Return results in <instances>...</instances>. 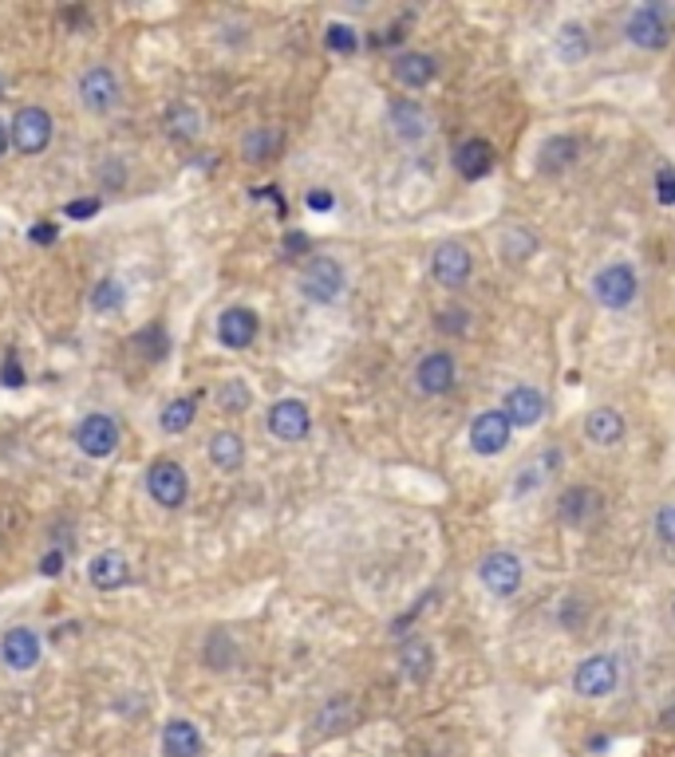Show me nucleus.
I'll list each match as a JSON object with an SVG mask.
<instances>
[{
	"instance_id": "a878e982",
	"label": "nucleus",
	"mask_w": 675,
	"mask_h": 757,
	"mask_svg": "<svg viewBox=\"0 0 675 757\" xmlns=\"http://www.w3.org/2000/svg\"><path fill=\"white\" fill-rule=\"evenodd\" d=\"M399 667H403V674L411 683L423 686L435 674V651H431L426 639H407L403 651H399Z\"/></svg>"
},
{
	"instance_id": "e433bc0d",
	"label": "nucleus",
	"mask_w": 675,
	"mask_h": 757,
	"mask_svg": "<svg viewBox=\"0 0 675 757\" xmlns=\"http://www.w3.org/2000/svg\"><path fill=\"white\" fill-rule=\"evenodd\" d=\"M435 328H438V332H443V335H467V328H470V312H467V308H438Z\"/></svg>"
},
{
	"instance_id": "412c9836",
	"label": "nucleus",
	"mask_w": 675,
	"mask_h": 757,
	"mask_svg": "<svg viewBox=\"0 0 675 757\" xmlns=\"http://www.w3.org/2000/svg\"><path fill=\"white\" fill-rule=\"evenodd\" d=\"M455 170L467 182H482V178L494 170V146L486 138H467V143L455 146Z\"/></svg>"
},
{
	"instance_id": "de8ad7c7",
	"label": "nucleus",
	"mask_w": 675,
	"mask_h": 757,
	"mask_svg": "<svg viewBox=\"0 0 675 757\" xmlns=\"http://www.w3.org/2000/svg\"><path fill=\"white\" fill-rule=\"evenodd\" d=\"M672 620H675V603H672Z\"/></svg>"
},
{
	"instance_id": "423d86ee",
	"label": "nucleus",
	"mask_w": 675,
	"mask_h": 757,
	"mask_svg": "<svg viewBox=\"0 0 675 757\" xmlns=\"http://www.w3.org/2000/svg\"><path fill=\"white\" fill-rule=\"evenodd\" d=\"M628 32V40L636 48H644V52H664L667 44H672V24H667V9L664 4H644V9H636L624 24Z\"/></svg>"
},
{
	"instance_id": "79ce46f5",
	"label": "nucleus",
	"mask_w": 675,
	"mask_h": 757,
	"mask_svg": "<svg viewBox=\"0 0 675 757\" xmlns=\"http://www.w3.org/2000/svg\"><path fill=\"white\" fill-rule=\"evenodd\" d=\"M40 572H44V576H60V572H63V552H48V557L40 561Z\"/></svg>"
},
{
	"instance_id": "37998d69",
	"label": "nucleus",
	"mask_w": 675,
	"mask_h": 757,
	"mask_svg": "<svg viewBox=\"0 0 675 757\" xmlns=\"http://www.w3.org/2000/svg\"><path fill=\"white\" fill-rule=\"evenodd\" d=\"M285 249H289V257H301V253L309 249V237H304V233H289V237H285Z\"/></svg>"
},
{
	"instance_id": "c85d7f7f",
	"label": "nucleus",
	"mask_w": 675,
	"mask_h": 757,
	"mask_svg": "<svg viewBox=\"0 0 675 757\" xmlns=\"http://www.w3.org/2000/svg\"><path fill=\"white\" fill-rule=\"evenodd\" d=\"M197 418V399H170L167 406H162V415H158V423H162V430L167 435H186L190 426H194Z\"/></svg>"
},
{
	"instance_id": "1a4fd4ad",
	"label": "nucleus",
	"mask_w": 675,
	"mask_h": 757,
	"mask_svg": "<svg viewBox=\"0 0 675 757\" xmlns=\"http://www.w3.org/2000/svg\"><path fill=\"white\" fill-rule=\"evenodd\" d=\"M75 447L87 457H111L119 450V423L111 415H104V411L80 418V426H75Z\"/></svg>"
},
{
	"instance_id": "a19ab883",
	"label": "nucleus",
	"mask_w": 675,
	"mask_h": 757,
	"mask_svg": "<svg viewBox=\"0 0 675 757\" xmlns=\"http://www.w3.org/2000/svg\"><path fill=\"white\" fill-rule=\"evenodd\" d=\"M304 202H309V209H312V213H328V209L336 206V197L328 194V190H312V194L304 197Z\"/></svg>"
},
{
	"instance_id": "4468645a",
	"label": "nucleus",
	"mask_w": 675,
	"mask_h": 757,
	"mask_svg": "<svg viewBox=\"0 0 675 757\" xmlns=\"http://www.w3.org/2000/svg\"><path fill=\"white\" fill-rule=\"evenodd\" d=\"M502 415L509 418V426H518V430H526V426H538L541 418H545V394H541L538 387H530V383L509 387L506 399H502Z\"/></svg>"
},
{
	"instance_id": "c9c22d12",
	"label": "nucleus",
	"mask_w": 675,
	"mask_h": 757,
	"mask_svg": "<svg viewBox=\"0 0 675 757\" xmlns=\"http://www.w3.org/2000/svg\"><path fill=\"white\" fill-rule=\"evenodd\" d=\"M324 48L336 56H352L355 48H360V32H355L352 24H328V28H324Z\"/></svg>"
},
{
	"instance_id": "5701e85b",
	"label": "nucleus",
	"mask_w": 675,
	"mask_h": 757,
	"mask_svg": "<svg viewBox=\"0 0 675 757\" xmlns=\"http://www.w3.org/2000/svg\"><path fill=\"white\" fill-rule=\"evenodd\" d=\"M206 454L221 474H238L245 466V438L238 430H214L206 442Z\"/></svg>"
},
{
	"instance_id": "b1692460",
	"label": "nucleus",
	"mask_w": 675,
	"mask_h": 757,
	"mask_svg": "<svg viewBox=\"0 0 675 757\" xmlns=\"http://www.w3.org/2000/svg\"><path fill=\"white\" fill-rule=\"evenodd\" d=\"M596 509H601V493L589 486H569L557 498V517L565 521V525H584L589 517H596Z\"/></svg>"
},
{
	"instance_id": "c03bdc74",
	"label": "nucleus",
	"mask_w": 675,
	"mask_h": 757,
	"mask_svg": "<svg viewBox=\"0 0 675 757\" xmlns=\"http://www.w3.org/2000/svg\"><path fill=\"white\" fill-rule=\"evenodd\" d=\"M28 237L36 241V245H48V241H56V225H36Z\"/></svg>"
},
{
	"instance_id": "9b49d317",
	"label": "nucleus",
	"mask_w": 675,
	"mask_h": 757,
	"mask_svg": "<svg viewBox=\"0 0 675 757\" xmlns=\"http://www.w3.org/2000/svg\"><path fill=\"white\" fill-rule=\"evenodd\" d=\"M479 581L486 584V591H494L498 600H506V596H514V591L521 588V561L506 549L486 552L479 564Z\"/></svg>"
},
{
	"instance_id": "ddd939ff",
	"label": "nucleus",
	"mask_w": 675,
	"mask_h": 757,
	"mask_svg": "<svg viewBox=\"0 0 675 757\" xmlns=\"http://www.w3.org/2000/svg\"><path fill=\"white\" fill-rule=\"evenodd\" d=\"M455 375H458L455 355H450V352H426L423 359L415 364V391L438 399V394H447L450 387H455Z\"/></svg>"
},
{
	"instance_id": "f257e3e1",
	"label": "nucleus",
	"mask_w": 675,
	"mask_h": 757,
	"mask_svg": "<svg viewBox=\"0 0 675 757\" xmlns=\"http://www.w3.org/2000/svg\"><path fill=\"white\" fill-rule=\"evenodd\" d=\"M52 135H56L52 114L44 111V107L28 103V107H21V111L12 114V123H9V143L16 146V150H21L24 158L44 155V150L52 146Z\"/></svg>"
},
{
	"instance_id": "20e7f679",
	"label": "nucleus",
	"mask_w": 675,
	"mask_h": 757,
	"mask_svg": "<svg viewBox=\"0 0 675 757\" xmlns=\"http://www.w3.org/2000/svg\"><path fill=\"white\" fill-rule=\"evenodd\" d=\"M636 292H640V277H636V269L632 265H624V260L604 265V269L592 277V296H596L601 308L624 312L636 301Z\"/></svg>"
},
{
	"instance_id": "58836bf2",
	"label": "nucleus",
	"mask_w": 675,
	"mask_h": 757,
	"mask_svg": "<svg viewBox=\"0 0 675 757\" xmlns=\"http://www.w3.org/2000/svg\"><path fill=\"white\" fill-rule=\"evenodd\" d=\"M655 197H660V206H675V167L655 170Z\"/></svg>"
},
{
	"instance_id": "473e14b6",
	"label": "nucleus",
	"mask_w": 675,
	"mask_h": 757,
	"mask_svg": "<svg viewBox=\"0 0 675 757\" xmlns=\"http://www.w3.org/2000/svg\"><path fill=\"white\" fill-rule=\"evenodd\" d=\"M92 308L95 312H104V316H111V312H123V304H126V289H123V281H114V277H104V281L95 284L92 289Z\"/></svg>"
},
{
	"instance_id": "6ab92c4d",
	"label": "nucleus",
	"mask_w": 675,
	"mask_h": 757,
	"mask_svg": "<svg viewBox=\"0 0 675 757\" xmlns=\"http://www.w3.org/2000/svg\"><path fill=\"white\" fill-rule=\"evenodd\" d=\"M126 581H131V561L123 552H99L87 564V584L99 591H119Z\"/></svg>"
},
{
	"instance_id": "a211bd4d",
	"label": "nucleus",
	"mask_w": 675,
	"mask_h": 757,
	"mask_svg": "<svg viewBox=\"0 0 675 757\" xmlns=\"http://www.w3.org/2000/svg\"><path fill=\"white\" fill-rule=\"evenodd\" d=\"M391 75L407 87V91H423V87L438 75V63H435V56H426V52H399L391 60Z\"/></svg>"
},
{
	"instance_id": "2f4dec72",
	"label": "nucleus",
	"mask_w": 675,
	"mask_h": 757,
	"mask_svg": "<svg viewBox=\"0 0 675 757\" xmlns=\"http://www.w3.org/2000/svg\"><path fill=\"white\" fill-rule=\"evenodd\" d=\"M352 722H355L352 698H333V703L316 715V730H321V734H340V730H348Z\"/></svg>"
},
{
	"instance_id": "f704fd0d",
	"label": "nucleus",
	"mask_w": 675,
	"mask_h": 757,
	"mask_svg": "<svg viewBox=\"0 0 675 757\" xmlns=\"http://www.w3.org/2000/svg\"><path fill=\"white\" fill-rule=\"evenodd\" d=\"M206 663L214 667V671H226V667L238 663V647H233V639H229L226 632H214L206 639Z\"/></svg>"
},
{
	"instance_id": "f8f14e48",
	"label": "nucleus",
	"mask_w": 675,
	"mask_h": 757,
	"mask_svg": "<svg viewBox=\"0 0 675 757\" xmlns=\"http://www.w3.org/2000/svg\"><path fill=\"white\" fill-rule=\"evenodd\" d=\"M509 438H514V426L502 415V406L498 411H482V415L470 423V450L482 457L502 454V450L509 447Z\"/></svg>"
},
{
	"instance_id": "4be33fe9",
	"label": "nucleus",
	"mask_w": 675,
	"mask_h": 757,
	"mask_svg": "<svg viewBox=\"0 0 675 757\" xmlns=\"http://www.w3.org/2000/svg\"><path fill=\"white\" fill-rule=\"evenodd\" d=\"M202 749H206L202 730L190 718H170L162 727V754L167 757H202Z\"/></svg>"
},
{
	"instance_id": "6e6552de",
	"label": "nucleus",
	"mask_w": 675,
	"mask_h": 757,
	"mask_svg": "<svg viewBox=\"0 0 675 757\" xmlns=\"http://www.w3.org/2000/svg\"><path fill=\"white\" fill-rule=\"evenodd\" d=\"M431 272L443 289H462L474 272V253L462 245V241H443L435 253H431Z\"/></svg>"
},
{
	"instance_id": "0eeeda50",
	"label": "nucleus",
	"mask_w": 675,
	"mask_h": 757,
	"mask_svg": "<svg viewBox=\"0 0 675 757\" xmlns=\"http://www.w3.org/2000/svg\"><path fill=\"white\" fill-rule=\"evenodd\" d=\"M620 683V663L613 655H589L581 667L572 671V691L581 698H608Z\"/></svg>"
},
{
	"instance_id": "393cba45",
	"label": "nucleus",
	"mask_w": 675,
	"mask_h": 757,
	"mask_svg": "<svg viewBox=\"0 0 675 757\" xmlns=\"http://www.w3.org/2000/svg\"><path fill=\"white\" fill-rule=\"evenodd\" d=\"M538 167L545 170V174H562V170H569L577 158H581V143L572 135H550L545 143H541L538 150Z\"/></svg>"
},
{
	"instance_id": "f03ea898",
	"label": "nucleus",
	"mask_w": 675,
	"mask_h": 757,
	"mask_svg": "<svg viewBox=\"0 0 675 757\" xmlns=\"http://www.w3.org/2000/svg\"><path fill=\"white\" fill-rule=\"evenodd\" d=\"M146 493L162 509H182L190 498V474L186 466H178L174 457H155L146 469Z\"/></svg>"
},
{
	"instance_id": "dca6fc26",
	"label": "nucleus",
	"mask_w": 675,
	"mask_h": 757,
	"mask_svg": "<svg viewBox=\"0 0 675 757\" xmlns=\"http://www.w3.org/2000/svg\"><path fill=\"white\" fill-rule=\"evenodd\" d=\"M40 655L44 644L32 627H9L4 639H0V659H4L9 671H32V667L40 663Z\"/></svg>"
},
{
	"instance_id": "39448f33",
	"label": "nucleus",
	"mask_w": 675,
	"mask_h": 757,
	"mask_svg": "<svg viewBox=\"0 0 675 757\" xmlns=\"http://www.w3.org/2000/svg\"><path fill=\"white\" fill-rule=\"evenodd\" d=\"M343 284H348V277H343V265L336 257H312L301 269V292L312 304L340 301Z\"/></svg>"
},
{
	"instance_id": "aec40b11",
	"label": "nucleus",
	"mask_w": 675,
	"mask_h": 757,
	"mask_svg": "<svg viewBox=\"0 0 675 757\" xmlns=\"http://www.w3.org/2000/svg\"><path fill=\"white\" fill-rule=\"evenodd\" d=\"M387 123H391V135L395 138H403V143H419V138H426V111L415 103V99H395L391 107H387Z\"/></svg>"
},
{
	"instance_id": "49530a36",
	"label": "nucleus",
	"mask_w": 675,
	"mask_h": 757,
	"mask_svg": "<svg viewBox=\"0 0 675 757\" xmlns=\"http://www.w3.org/2000/svg\"><path fill=\"white\" fill-rule=\"evenodd\" d=\"M9 123H4V119H0V158H4V150H9Z\"/></svg>"
},
{
	"instance_id": "7ed1b4c3",
	"label": "nucleus",
	"mask_w": 675,
	"mask_h": 757,
	"mask_svg": "<svg viewBox=\"0 0 675 757\" xmlns=\"http://www.w3.org/2000/svg\"><path fill=\"white\" fill-rule=\"evenodd\" d=\"M75 99L84 107L87 114H111L123 99V84H119V75L107 68V63H95L80 75V84H75Z\"/></svg>"
},
{
	"instance_id": "4c0bfd02",
	"label": "nucleus",
	"mask_w": 675,
	"mask_h": 757,
	"mask_svg": "<svg viewBox=\"0 0 675 757\" xmlns=\"http://www.w3.org/2000/svg\"><path fill=\"white\" fill-rule=\"evenodd\" d=\"M655 537L664 549H675V501L660 505V513H655Z\"/></svg>"
},
{
	"instance_id": "72a5a7b5",
	"label": "nucleus",
	"mask_w": 675,
	"mask_h": 757,
	"mask_svg": "<svg viewBox=\"0 0 675 757\" xmlns=\"http://www.w3.org/2000/svg\"><path fill=\"white\" fill-rule=\"evenodd\" d=\"M502 253H506L509 265H514V260H526L530 253H538V237H533L526 225H514L502 233Z\"/></svg>"
},
{
	"instance_id": "2eb2a0df",
	"label": "nucleus",
	"mask_w": 675,
	"mask_h": 757,
	"mask_svg": "<svg viewBox=\"0 0 675 757\" xmlns=\"http://www.w3.org/2000/svg\"><path fill=\"white\" fill-rule=\"evenodd\" d=\"M257 332H261V320L253 308H226L218 316V343L221 347H229V352H245V347H253Z\"/></svg>"
},
{
	"instance_id": "7c9ffc66",
	"label": "nucleus",
	"mask_w": 675,
	"mask_h": 757,
	"mask_svg": "<svg viewBox=\"0 0 675 757\" xmlns=\"http://www.w3.org/2000/svg\"><path fill=\"white\" fill-rule=\"evenodd\" d=\"M557 56L565 63H581L589 56V32H584V24L577 21L562 24V32H557Z\"/></svg>"
},
{
	"instance_id": "c756f323",
	"label": "nucleus",
	"mask_w": 675,
	"mask_h": 757,
	"mask_svg": "<svg viewBox=\"0 0 675 757\" xmlns=\"http://www.w3.org/2000/svg\"><path fill=\"white\" fill-rule=\"evenodd\" d=\"M214 403H218V411H226V415H245L253 403V391L245 379H226V383H218V391H214Z\"/></svg>"
},
{
	"instance_id": "bb28decb",
	"label": "nucleus",
	"mask_w": 675,
	"mask_h": 757,
	"mask_svg": "<svg viewBox=\"0 0 675 757\" xmlns=\"http://www.w3.org/2000/svg\"><path fill=\"white\" fill-rule=\"evenodd\" d=\"M281 146H285L281 131H273V126H253L250 135L241 138V158H245V162H273Z\"/></svg>"
},
{
	"instance_id": "cd10ccee",
	"label": "nucleus",
	"mask_w": 675,
	"mask_h": 757,
	"mask_svg": "<svg viewBox=\"0 0 675 757\" xmlns=\"http://www.w3.org/2000/svg\"><path fill=\"white\" fill-rule=\"evenodd\" d=\"M162 126H167V135L178 138V143H194L202 135V111L194 103H174L167 111V119H162Z\"/></svg>"
},
{
	"instance_id": "ea45409f",
	"label": "nucleus",
	"mask_w": 675,
	"mask_h": 757,
	"mask_svg": "<svg viewBox=\"0 0 675 757\" xmlns=\"http://www.w3.org/2000/svg\"><path fill=\"white\" fill-rule=\"evenodd\" d=\"M72 221H84V218H95L99 213V197H80V202H68V209H63Z\"/></svg>"
},
{
	"instance_id": "a18cd8bd",
	"label": "nucleus",
	"mask_w": 675,
	"mask_h": 757,
	"mask_svg": "<svg viewBox=\"0 0 675 757\" xmlns=\"http://www.w3.org/2000/svg\"><path fill=\"white\" fill-rule=\"evenodd\" d=\"M4 383H9V387L21 383V367H16V359H12V355H9V364H4Z\"/></svg>"
},
{
	"instance_id": "f3484780",
	"label": "nucleus",
	"mask_w": 675,
	"mask_h": 757,
	"mask_svg": "<svg viewBox=\"0 0 675 757\" xmlns=\"http://www.w3.org/2000/svg\"><path fill=\"white\" fill-rule=\"evenodd\" d=\"M624 435H628V423H624V415L616 406H596L584 418V438H589L592 447H620Z\"/></svg>"
},
{
	"instance_id": "9d476101",
	"label": "nucleus",
	"mask_w": 675,
	"mask_h": 757,
	"mask_svg": "<svg viewBox=\"0 0 675 757\" xmlns=\"http://www.w3.org/2000/svg\"><path fill=\"white\" fill-rule=\"evenodd\" d=\"M265 426H269V435L281 438V442H304V438L312 435V411L301 399H281V403L269 406Z\"/></svg>"
}]
</instances>
